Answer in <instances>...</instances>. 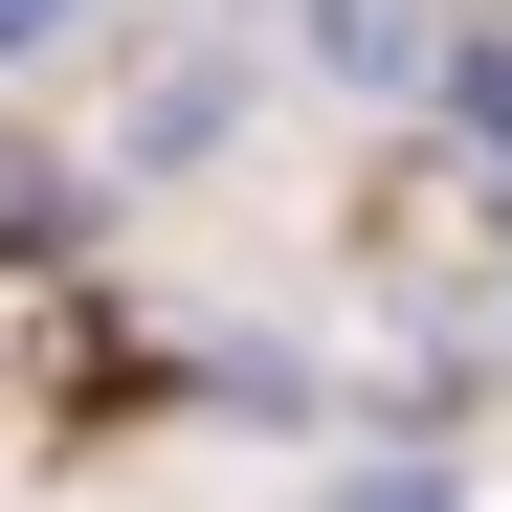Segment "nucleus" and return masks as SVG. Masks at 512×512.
<instances>
[{
  "label": "nucleus",
  "mask_w": 512,
  "mask_h": 512,
  "mask_svg": "<svg viewBox=\"0 0 512 512\" xmlns=\"http://www.w3.org/2000/svg\"><path fill=\"white\" fill-rule=\"evenodd\" d=\"M0 45H45V0H0Z\"/></svg>",
  "instance_id": "nucleus-1"
}]
</instances>
